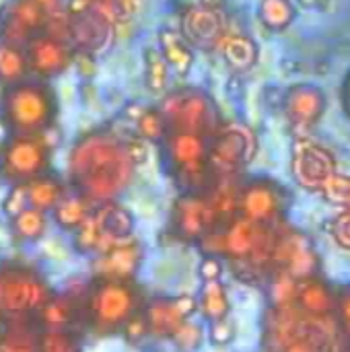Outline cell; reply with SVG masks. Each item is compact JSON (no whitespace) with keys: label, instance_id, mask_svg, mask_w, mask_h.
<instances>
[{"label":"cell","instance_id":"obj_1","mask_svg":"<svg viewBox=\"0 0 350 352\" xmlns=\"http://www.w3.org/2000/svg\"><path fill=\"white\" fill-rule=\"evenodd\" d=\"M132 157L105 136H87L70 153L68 173L76 194L95 206L113 202L130 184Z\"/></svg>","mask_w":350,"mask_h":352},{"label":"cell","instance_id":"obj_2","mask_svg":"<svg viewBox=\"0 0 350 352\" xmlns=\"http://www.w3.org/2000/svg\"><path fill=\"white\" fill-rule=\"evenodd\" d=\"M142 309V291L132 280L95 278L83 299V318L97 336L120 334Z\"/></svg>","mask_w":350,"mask_h":352},{"label":"cell","instance_id":"obj_3","mask_svg":"<svg viewBox=\"0 0 350 352\" xmlns=\"http://www.w3.org/2000/svg\"><path fill=\"white\" fill-rule=\"evenodd\" d=\"M52 297L39 272L19 264L0 266V316L6 320L35 318Z\"/></svg>","mask_w":350,"mask_h":352},{"label":"cell","instance_id":"obj_4","mask_svg":"<svg viewBox=\"0 0 350 352\" xmlns=\"http://www.w3.org/2000/svg\"><path fill=\"white\" fill-rule=\"evenodd\" d=\"M54 111L52 93L37 85L10 89L4 99V120L14 136H39L47 132Z\"/></svg>","mask_w":350,"mask_h":352},{"label":"cell","instance_id":"obj_5","mask_svg":"<svg viewBox=\"0 0 350 352\" xmlns=\"http://www.w3.org/2000/svg\"><path fill=\"white\" fill-rule=\"evenodd\" d=\"M50 146L39 136H12L0 151V175L12 184L23 186L47 173Z\"/></svg>","mask_w":350,"mask_h":352},{"label":"cell","instance_id":"obj_6","mask_svg":"<svg viewBox=\"0 0 350 352\" xmlns=\"http://www.w3.org/2000/svg\"><path fill=\"white\" fill-rule=\"evenodd\" d=\"M318 254L311 241L295 231H276V243L272 252V272H287L295 280L316 276Z\"/></svg>","mask_w":350,"mask_h":352},{"label":"cell","instance_id":"obj_7","mask_svg":"<svg viewBox=\"0 0 350 352\" xmlns=\"http://www.w3.org/2000/svg\"><path fill=\"white\" fill-rule=\"evenodd\" d=\"M173 231L179 239L200 241L208 233H212L223 221L210 200L198 196H186L177 200L173 214H171Z\"/></svg>","mask_w":350,"mask_h":352},{"label":"cell","instance_id":"obj_8","mask_svg":"<svg viewBox=\"0 0 350 352\" xmlns=\"http://www.w3.org/2000/svg\"><path fill=\"white\" fill-rule=\"evenodd\" d=\"M142 262V245L128 237L116 243L109 252L97 256L93 268L95 278H107V280H132L138 272V266Z\"/></svg>","mask_w":350,"mask_h":352},{"label":"cell","instance_id":"obj_9","mask_svg":"<svg viewBox=\"0 0 350 352\" xmlns=\"http://www.w3.org/2000/svg\"><path fill=\"white\" fill-rule=\"evenodd\" d=\"M239 214L250 221L272 227L285 214L283 194L270 184L248 186L239 196Z\"/></svg>","mask_w":350,"mask_h":352},{"label":"cell","instance_id":"obj_10","mask_svg":"<svg viewBox=\"0 0 350 352\" xmlns=\"http://www.w3.org/2000/svg\"><path fill=\"white\" fill-rule=\"evenodd\" d=\"M295 307L309 320H332L336 311V291L318 276L299 280Z\"/></svg>","mask_w":350,"mask_h":352},{"label":"cell","instance_id":"obj_11","mask_svg":"<svg viewBox=\"0 0 350 352\" xmlns=\"http://www.w3.org/2000/svg\"><path fill=\"white\" fill-rule=\"evenodd\" d=\"M83 316V303L68 295H52L35 314L39 330H70Z\"/></svg>","mask_w":350,"mask_h":352},{"label":"cell","instance_id":"obj_12","mask_svg":"<svg viewBox=\"0 0 350 352\" xmlns=\"http://www.w3.org/2000/svg\"><path fill=\"white\" fill-rule=\"evenodd\" d=\"M142 316L146 320L151 336L171 338L177 328L186 322L173 305V299H153L144 305Z\"/></svg>","mask_w":350,"mask_h":352},{"label":"cell","instance_id":"obj_13","mask_svg":"<svg viewBox=\"0 0 350 352\" xmlns=\"http://www.w3.org/2000/svg\"><path fill=\"white\" fill-rule=\"evenodd\" d=\"M27 188V198H29V206L37 208L41 212H54V208L60 204V200L68 194L64 182L54 175V173H43L35 179H31L29 184H25Z\"/></svg>","mask_w":350,"mask_h":352},{"label":"cell","instance_id":"obj_14","mask_svg":"<svg viewBox=\"0 0 350 352\" xmlns=\"http://www.w3.org/2000/svg\"><path fill=\"white\" fill-rule=\"evenodd\" d=\"M97 206L87 200L85 196L76 194V192H68L60 204L54 208V221L58 223V227L66 229V231H76L95 210Z\"/></svg>","mask_w":350,"mask_h":352},{"label":"cell","instance_id":"obj_15","mask_svg":"<svg viewBox=\"0 0 350 352\" xmlns=\"http://www.w3.org/2000/svg\"><path fill=\"white\" fill-rule=\"evenodd\" d=\"M39 326L25 320H10L8 332L0 336V352H37Z\"/></svg>","mask_w":350,"mask_h":352},{"label":"cell","instance_id":"obj_16","mask_svg":"<svg viewBox=\"0 0 350 352\" xmlns=\"http://www.w3.org/2000/svg\"><path fill=\"white\" fill-rule=\"evenodd\" d=\"M68 62L64 45L54 39H39L31 45V66L39 74H54Z\"/></svg>","mask_w":350,"mask_h":352},{"label":"cell","instance_id":"obj_17","mask_svg":"<svg viewBox=\"0 0 350 352\" xmlns=\"http://www.w3.org/2000/svg\"><path fill=\"white\" fill-rule=\"evenodd\" d=\"M198 309L202 314V318L212 324V322H219L223 318H229V297H227V291L225 287L215 280V283H206L202 293H200V299H198Z\"/></svg>","mask_w":350,"mask_h":352},{"label":"cell","instance_id":"obj_18","mask_svg":"<svg viewBox=\"0 0 350 352\" xmlns=\"http://www.w3.org/2000/svg\"><path fill=\"white\" fill-rule=\"evenodd\" d=\"M10 231L19 241H39L47 231V214L37 208H25L21 214L10 219Z\"/></svg>","mask_w":350,"mask_h":352},{"label":"cell","instance_id":"obj_19","mask_svg":"<svg viewBox=\"0 0 350 352\" xmlns=\"http://www.w3.org/2000/svg\"><path fill=\"white\" fill-rule=\"evenodd\" d=\"M101 221H103V231L109 233L116 239H128L132 235L134 229V217L128 208L109 202V204H101Z\"/></svg>","mask_w":350,"mask_h":352},{"label":"cell","instance_id":"obj_20","mask_svg":"<svg viewBox=\"0 0 350 352\" xmlns=\"http://www.w3.org/2000/svg\"><path fill=\"white\" fill-rule=\"evenodd\" d=\"M74 233V248L78 254L83 256H93L97 254V248H99V241L103 237V221H101V210L99 206L93 210V214L76 229L72 231Z\"/></svg>","mask_w":350,"mask_h":352},{"label":"cell","instance_id":"obj_21","mask_svg":"<svg viewBox=\"0 0 350 352\" xmlns=\"http://www.w3.org/2000/svg\"><path fill=\"white\" fill-rule=\"evenodd\" d=\"M37 352H83V344L72 330H39Z\"/></svg>","mask_w":350,"mask_h":352},{"label":"cell","instance_id":"obj_22","mask_svg":"<svg viewBox=\"0 0 350 352\" xmlns=\"http://www.w3.org/2000/svg\"><path fill=\"white\" fill-rule=\"evenodd\" d=\"M27 62L12 45H0V78L4 82H19L25 74Z\"/></svg>","mask_w":350,"mask_h":352},{"label":"cell","instance_id":"obj_23","mask_svg":"<svg viewBox=\"0 0 350 352\" xmlns=\"http://www.w3.org/2000/svg\"><path fill=\"white\" fill-rule=\"evenodd\" d=\"M171 340L175 342V346H177L179 351L194 352L200 344H202V328H200L198 324L186 320V322L177 328V332L171 336Z\"/></svg>","mask_w":350,"mask_h":352},{"label":"cell","instance_id":"obj_24","mask_svg":"<svg viewBox=\"0 0 350 352\" xmlns=\"http://www.w3.org/2000/svg\"><path fill=\"white\" fill-rule=\"evenodd\" d=\"M25 208H31L29 206V198H27V188L25 184L23 186H12L10 192L6 194L4 202H2V210L8 219H14L17 214H21Z\"/></svg>","mask_w":350,"mask_h":352},{"label":"cell","instance_id":"obj_25","mask_svg":"<svg viewBox=\"0 0 350 352\" xmlns=\"http://www.w3.org/2000/svg\"><path fill=\"white\" fill-rule=\"evenodd\" d=\"M208 336H210V342L215 346H225V344H229L235 338V324L229 318L212 322L210 330H208Z\"/></svg>","mask_w":350,"mask_h":352},{"label":"cell","instance_id":"obj_26","mask_svg":"<svg viewBox=\"0 0 350 352\" xmlns=\"http://www.w3.org/2000/svg\"><path fill=\"white\" fill-rule=\"evenodd\" d=\"M334 316L338 318L340 330L350 338V285L344 289L336 291V311Z\"/></svg>","mask_w":350,"mask_h":352},{"label":"cell","instance_id":"obj_27","mask_svg":"<svg viewBox=\"0 0 350 352\" xmlns=\"http://www.w3.org/2000/svg\"><path fill=\"white\" fill-rule=\"evenodd\" d=\"M122 334L126 336V340H128V342H140L144 336H149L151 332H149V326H146L144 316H142V314H138L136 318H132V320L128 322V326L122 330Z\"/></svg>","mask_w":350,"mask_h":352},{"label":"cell","instance_id":"obj_28","mask_svg":"<svg viewBox=\"0 0 350 352\" xmlns=\"http://www.w3.org/2000/svg\"><path fill=\"white\" fill-rule=\"evenodd\" d=\"M332 235H334V239H336L342 248L350 250V210L342 212V214L334 221V225H332Z\"/></svg>","mask_w":350,"mask_h":352},{"label":"cell","instance_id":"obj_29","mask_svg":"<svg viewBox=\"0 0 350 352\" xmlns=\"http://www.w3.org/2000/svg\"><path fill=\"white\" fill-rule=\"evenodd\" d=\"M221 272H223V264L217 256H206L200 264V276L204 283H215L221 278Z\"/></svg>","mask_w":350,"mask_h":352},{"label":"cell","instance_id":"obj_30","mask_svg":"<svg viewBox=\"0 0 350 352\" xmlns=\"http://www.w3.org/2000/svg\"><path fill=\"white\" fill-rule=\"evenodd\" d=\"M173 305H175V309L179 311V316H182L184 320H190V318L194 316V311L198 309V301H196L194 297H190V295H179V297H175V299H173Z\"/></svg>","mask_w":350,"mask_h":352},{"label":"cell","instance_id":"obj_31","mask_svg":"<svg viewBox=\"0 0 350 352\" xmlns=\"http://www.w3.org/2000/svg\"><path fill=\"white\" fill-rule=\"evenodd\" d=\"M285 352H318V342L314 338H299L293 344H289Z\"/></svg>","mask_w":350,"mask_h":352},{"label":"cell","instance_id":"obj_32","mask_svg":"<svg viewBox=\"0 0 350 352\" xmlns=\"http://www.w3.org/2000/svg\"><path fill=\"white\" fill-rule=\"evenodd\" d=\"M344 204H347V208L350 210V182H349V186H347V196H344Z\"/></svg>","mask_w":350,"mask_h":352},{"label":"cell","instance_id":"obj_33","mask_svg":"<svg viewBox=\"0 0 350 352\" xmlns=\"http://www.w3.org/2000/svg\"><path fill=\"white\" fill-rule=\"evenodd\" d=\"M344 352H350V346H349V349H347V351H344Z\"/></svg>","mask_w":350,"mask_h":352}]
</instances>
